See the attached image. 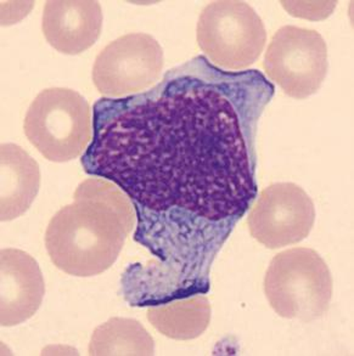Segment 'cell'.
Returning <instances> with one entry per match:
<instances>
[{"mask_svg": "<svg viewBox=\"0 0 354 356\" xmlns=\"http://www.w3.org/2000/svg\"><path fill=\"white\" fill-rule=\"evenodd\" d=\"M89 149L88 173L116 184L151 212L223 222L241 217L257 193L238 110L199 81L123 104L97 128Z\"/></svg>", "mask_w": 354, "mask_h": 356, "instance_id": "1", "label": "cell"}, {"mask_svg": "<svg viewBox=\"0 0 354 356\" xmlns=\"http://www.w3.org/2000/svg\"><path fill=\"white\" fill-rule=\"evenodd\" d=\"M136 211L124 191L106 179H88L73 203L49 222L45 247L54 265L77 277L110 269L136 227Z\"/></svg>", "mask_w": 354, "mask_h": 356, "instance_id": "2", "label": "cell"}, {"mask_svg": "<svg viewBox=\"0 0 354 356\" xmlns=\"http://www.w3.org/2000/svg\"><path fill=\"white\" fill-rule=\"evenodd\" d=\"M264 293L279 316L312 323L330 305V270L314 250L298 247L284 250L268 266Z\"/></svg>", "mask_w": 354, "mask_h": 356, "instance_id": "3", "label": "cell"}, {"mask_svg": "<svg viewBox=\"0 0 354 356\" xmlns=\"http://www.w3.org/2000/svg\"><path fill=\"white\" fill-rule=\"evenodd\" d=\"M24 129L29 143L45 159L68 162L79 157L92 141V110L79 92L49 88L29 105Z\"/></svg>", "mask_w": 354, "mask_h": 356, "instance_id": "4", "label": "cell"}, {"mask_svg": "<svg viewBox=\"0 0 354 356\" xmlns=\"http://www.w3.org/2000/svg\"><path fill=\"white\" fill-rule=\"evenodd\" d=\"M204 55L224 70H243L256 63L267 40L257 13L243 1H214L204 6L196 27Z\"/></svg>", "mask_w": 354, "mask_h": 356, "instance_id": "5", "label": "cell"}, {"mask_svg": "<svg viewBox=\"0 0 354 356\" xmlns=\"http://www.w3.org/2000/svg\"><path fill=\"white\" fill-rule=\"evenodd\" d=\"M325 40L314 29L284 26L268 45L263 67L287 95L306 99L321 89L328 73Z\"/></svg>", "mask_w": 354, "mask_h": 356, "instance_id": "6", "label": "cell"}, {"mask_svg": "<svg viewBox=\"0 0 354 356\" xmlns=\"http://www.w3.org/2000/svg\"><path fill=\"white\" fill-rule=\"evenodd\" d=\"M162 68L163 50L159 42L149 34L129 33L97 54L92 82L104 97H128L157 82Z\"/></svg>", "mask_w": 354, "mask_h": 356, "instance_id": "7", "label": "cell"}, {"mask_svg": "<svg viewBox=\"0 0 354 356\" xmlns=\"http://www.w3.org/2000/svg\"><path fill=\"white\" fill-rule=\"evenodd\" d=\"M316 220L311 197L296 184L277 183L259 193L248 213L251 236L269 250L305 240Z\"/></svg>", "mask_w": 354, "mask_h": 356, "instance_id": "8", "label": "cell"}, {"mask_svg": "<svg viewBox=\"0 0 354 356\" xmlns=\"http://www.w3.org/2000/svg\"><path fill=\"white\" fill-rule=\"evenodd\" d=\"M0 325L11 327L32 318L45 293L38 263L29 253L5 248L0 253Z\"/></svg>", "mask_w": 354, "mask_h": 356, "instance_id": "9", "label": "cell"}, {"mask_svg": "<svg viewBox=\"0 0 354 356\" xmlns=\"http://www.w3.org/2000/svg\"><path fill=\"white\" fill-rule=\"evenodd\" d=\"M42 29L58 53L78 55L92 47L102 34V5L90 0L47 1Z\"/></svg>", "mask_w": 354, "mask_h": 356, "instance_id": "10", "label": "cell"}, {"mask_svg": "<svg viewBox=\"0 0 354 356\" xmlns=\"http://www.w3.org/2000/svg\"><path fill=\"white\" fill-rule=\"evenodd\" d=\"M0 218L10 222L21 217L32 206L40 185L39 165L22 147L1 145Z\"/></svg>", "mask_w": 354, "mask_h": 356, "instance_id": "11", "label": "cell"}, {"mask_svg": "<svg viewBox=\"0 0 354 356\" xmlns=\"http://www.w3.org/2000/svg\"><path fill=\"white\" fill-rule=\"evenodd\" d=\"M152 327L166 337L189 341L200 337L211 323V305L204 296L177 299L146 313Z\"/></svg>", "mask_w": 354, "mask_h": 356, "instance_id": "12", "label": "cell"}, {"mask_svg": "<svg viewBox=\"0 0 354 356\" xmlns=\"http://www.w3.org/2000/svg\"><path fill=\"white\" fill-rule=\"evenodd\" d=\"M90 355H154L155 342L140 323L113 318L92 332Z\"/></svg>", "mask_w": 354, "mask_h": 356, "instance_id": "13", "label": "cell"}]
</instances>
